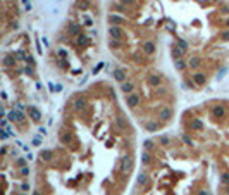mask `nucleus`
I'll use <instances>...</instances> for the list:
<instances>
[{"instance_id":"obj_1","label":"nucleus","mask_w":229,"mask_h":195,"mask_svg":"<svg viewBox=\"0 0 229 195\" xmlns=\"http://www.w3.org/2000/svg\"><path fill=\"white\" fill-rule=\"evenodd\" d=\"M133 166H134L133 157H131V155H124V157H121V161H119L117 169L121 173H129V171L133 169Z\"/></svg>"},{"instance_id":"obj_2","label":"nucleus","mask_w":229,"mask_h":195,"mask_svg":"<svg viewBox=\"0 0 229 195\" xmlns=\"http://www.w3.org/2000/svg\"><path fill=\"white\" fill-rule=\"evenodd\" d=\"M146 83L152 86V88H160L162 86V76L155 71H150L148 76H146Z\"/></svg>"},{"instance_id":"obj_3","label":"nucleus","mask_w":229,"mask_h":195,"mask_svg":"<svg viewBox=\"0 0 229 195\" xmlns=\"http://www.w3.org/2000/svg\"><path fill=\"white\" fill-rule=\"evenodd\" d=\"M24 117H26V114L22 111H19V109H12L9 114H7V119L12 123H22L24 121Z\"/></svg>"},{"instance_id":"obj_4","label":"nucleus","mask_w":229,"mask_h":195,"mask_svg":"<svg viewBox=\"0 0 229 195\" xmlns=\"http://www.w3.org/2000/svg\"><path fill=\"white\" fill-rule=\"evenodd\" d=\"M109 24L110 26H124L126 24V19L121 14H110L109 16Z\"/></svg>"},{"instance_id":"obj_5","label":"nucleus","mask_w":229,"mask_h":195,"mask_svg":"<svg viewBox=\"0 0 229 195\" xmlns=\"http://www.w3.org/2000/svg\"><path fill=\"white\" fill-rule=\"evenodd\" d=\"M126 106L129 109H136L140 106V95L136 93H131V95H126Z\"/></svg>"},{"instance_id":"obj_6","label":"nucleus","mask_w":229,"mask_h":195,"mask_svg":"<svg viewBox=\"0 0 229 195\" xmlns=\"http://www.w3.org/2000/svg\"><path fill=\"white\" fill-rule=\"evenodd\" d=\"M109 38L123 40V28L121 26H109Z\"/></svg>"},{"instance_id":"obj_7","label":"nucleus","mask_w":229,"mask_h":195,"mask_svg":"<svg viewBox=\"0 0 229 195\" xmlns=\"http://www.w3.org/2000/svg\"><path fill=\"white\" fill-rule=\"evenodd\" d=\"M212 116L217 117V119H221V117L226 116V107L221 106V104H215V106L212 107Z\"/></svg>"},{"instance_id":"obj_8","label":"nucleus","mask_w":229,"mask_h":195,"mask_svg":"<svg viewBox=\"0 0 229 195\" xmlns=\"http://www.w3.org/2000/svg\"><path fill=\"white\" fill-rule=\"evenodd\" d=\"M141 48H143V54L145 55H153L155 54V43L153 42H143L141 43Z\"/></svg>"},{"instance_id":"obj_9","label":"nucleus","mask_w":229,"mask_h":195,"mask_svg":"<svg viewBox=\"0 0 229 195\" xmlns=\"http://www.w3.org/2000/svg\"><path fill=\"white\" fill-rule=\"evenodd\" d=\"M121 92H123L124 95L134 93V83L133 81H124V83H121Z\"/></svg>"},{"instance_id":"obj_10","label":"nucleus","mask_w":229,"mask_h":195,"mask_svg":"<svg viewBox=\"0 0 229 195\" xmlns=\"http://www.w3.org/2000/svg\"><path fill=\"white\" fill-rule=\"evenodd\" d=\"M193 83L198 85V86H203V85L207 83V76L203 73H200V71H197V73L193 74Z\"/></svg>"},{"instance_id":"obj_11","label":"nucleus","mask_w":229,"mask_h":195,"mask_svg":"<svg viewBox=\"0 0 229 195\" xmlns=\"http://www.w3.org/2000/svg\"><path fill=\"white\" fill-rule=\"evenodd\" d=\"M170 117H172V109H170V107L160 109V112H159V119L160 121H169Z\"/></svg>"},{"instance_id":"obj_12","label":"nucleus","mask_w":229,"mask_h":195,"mask_svg":"<svg viewBox=\"0 0 229 195\" xmlns=\"http://www.w3.org/2000/svg\"><path fill=\"white\" fill-rule=\"evenodd\" d=\"M72 107H74L76 112H83L86 107V100L83 99V97H79V99H74V104H72Z\"/></svg>"},{"instance_id":"obj_13","label":"nucleus","mask_w":229,"mask_h":195,"mask_svg":"<svg viewBox=\"0 0 229 195\" xmlns=\"http://www.w3.org/2000/svg\"><path fill=\"white\" fill-rule=\"evenodd\" d=\"M28 114L31 116V119H33L35 123H38L40 119H42V112L38 111L36 107H33V106H29V107H28Z\"/></svg>"},{"instance_id":"obj_14","label":"nucleus","mask_w":229,"mask_h":195,"mask_svg":"<svg viewBox=\"0 0 229 195\" xmlns=\"http://www.w3.org/2000/svg\"><path fill=\"white\" fill-rule=\"evenodd\" d=\"M126 76H128V74H126V71H124V69H121V68L114 71V79H116L117 83H124V81H126Z\"/></svg>"},{"instance_id":"obj_15","label":"nucleus","mask_w":229,"mask_h":195,"mask_svg":"<svg viewBox=\"0 0 229 195\" xmlns=\"http://www.w3.org/2000/svg\"><path fill=\"white\" fill-rule=\"evenodd\" d=\"M112 7H114L117 12H121V14H131L129 7L124 5V4H121V2H114V4H112Z\"/></svg>"},{"instance_id":"obj_16","label":"nucleus","mask_w":229,"mask_h":195,"mask_svg":"<svg viewBox=\"0 0 229 195\" xmlns=\"http://www.w3.org/2000/svg\"><path fill=\"white\" fill-rule=\"evenodd\" d=\"M188 66H190L193 71H197V69H200V66H202V59H200V57H190Z\"/></svg>"},{"instance_id":"obj_17","label":"nucleus","mask_w":229,"mask_h":195,"mask_svg":"<svg viewBox=\"0 0 229 195\" xmlns=\"http://www.w3.org/2000/svg\"><path fill=\"white\" fill-rule=\"evenodd\" d=\"M170 55L174 57V61H177V59H183V55H184V52H183L181 48L177 47V45H174V47L170 48Z\"/></svg>"},{"instance_id":"obj_18","label":"nucleus","mask_w":229,"mask_h":195,"mask_svg":"<svg viewBox=\"0 0 229 195\" xmlns=\"http://www.w3.org/2000/svg\"><path fill=\"white\" fill-rule=\"evenodd\" d=\"M88 42H90V38L86 37L85 33H81V35H78V38H76V43H78L79 47H86V45H88Z\"/></svg>"},{"instance_id":"obj_19","label":"nucleus","mask_w":229,"mask_h":195,"mask_svg":"<svg viewBox=\"0 0 229 195\" xmlns=\"http://www.w3.org/2000/svg\"><path fill=\"white\" fill-rule=\"evenodd\" d=\"M53 159V154L52 150H42V154H40V161H45V162H50Z\"/></svg>"},{"instance_id":"obj_20","label":"nucleus","mask_w":229,"mask_h":195,"mask_svg":"<svg viewBox=\"0 0 229 195\" xmlns=\"http://www.w3.org/2000/svg\"><path fill=\"white\" fill-rule=\"evenodd\" d=\"M143 148H145V152H153V150H155V142H153V140H145V142H143Z\"/></svg>"},{"instance_id":"obj_21","label":"nucleus","mask_w":229,"mask_h":195,"mask_svg":"<svg viewBox=\"0 0 229 195\" xmlns=\"http://www.w3.org/2000/svg\"><path fill=\"white\" fill-rule=\"evenodd\" d=\"M109 47H110L112 50H117V48L123 47V42H121V40H114V38H109Z\"/></svg>"},{"instance_id":"obj_22","label":"nucleus","mask_w":229,"mask_h":195,"mask_svg":"<svg viewBox=\"0 0 229 195\" xmlns=\"http://www.w3.org/2000/svg\"><path fill=\"white\" fill-rule=\"evenodd\" d=\"M159 123H155V121H148L146 123V124H145V130H146V131H157V130H159Z\"/></svg>"},{"instance_id":"obj_23","label":"nucleus","mask_w":229,"mask_h":195,"mask_svg":"<svg viewBox=\"0 0 229 195\" xmlns=\"http://www.w3.org/2000/svg\"><path fill=\"white\" fill-rule=\"evenodd\" d=\"M176 45H177L179 48H181V50H183L184 54H186V52H188V48H190L188 42H186V40H183V38H179V40H177V43H176Z\"/></svg>"},{"instance_id":"obj_24","label":"nucleus","mask_w":229,"mask_h":195,"mask_svg":"<svg viewBox=\"0 0 229 195\" xmlns=\"http://www.w3.org/2000/svg\"><path fill=\"white\" fill-rule=\"evenodd\" d=\"M136 179H138L140 185H145L146 181H148V174L145 173V171H140V173H138V178H136Z\"/></svg>"},{"instance_id":"obj_25","label":"nucleus","mask_w":229,"mask_h":195,"mask_svg":"<svg viewBox=\"0 0 229 195\" xmlns=\"http://www.w3.org/2000/svg\"><path fill=\"white\" fill-rule=\"evenodd\" d=\"M116 124H117L121 130H124V128L128 126V123H126V119H124V116H117L116 117Z\"/></svg>"},{"instance_id":"obj_26","label":"nucleus","mask_w":229,"mask_h":195,"mask_svg":"<svg viewBox=\"0 0 229 195\" xmlns=\"http://www.w3.org/2000/svg\"><path fill=\"white\" fill-rule=\"evenodd\" d=\"M79 30H81V28L78 26V24H71V26L67 28V33H69V35H81Z\"/></svg>"},{"instance_id":"obj_27","label":"nucleus","mask_w":229,"mask_h":195,"mask_svg":"<svg viewBox=\"0 0 229 195\" xmlns=\"http://www.w3.org/2000/svg\"><path fill=\"white\" fill-rule=\"evenodd\" d=\"M174 66H176V69H179V71H184V69H186V62H184L183 59L174 61Z\"/></svg>"},{"instance_id":"obj_28","label":"nucleus","mask_w":229,"mask_h":195,"mask_svg":"<svg viewBox=\"0 0 229 195\" xmlns=\"http://www.w3.org/2000/svg\"><path fill=\"white\" fill-rule=\"evenodd\" d=\"M191 128H193V130H202L203 123L200 121V119H193V121H191Z\"/></svg>"},{"instance_id":"obj_29","label":"nucleus","mask_w":229,"mask_h":195,"mask_svg":"<svg viewBox=\"0 0 229 195\" xmlns=\"http://www.w3.org/2000/svg\"><path fill=\"white\" fill-rule=\"evenodd\" d=\"M78 7L83 9V11H86V9L90 7V2H88V0H78Z\"/></svg>"},{"instance_id":"obj_30","label":"nucleus","mask_w":229,"mask_h":195,"mask_svg":"<svg viewBox=\"0 0 229 195\" xmlns=\"http://www.w3.org/2000/svg\"><path fill=\"white\" fill-rule=\"evenodd\" d=\"M14 64H16V61H14L12 57H4V66H5V68H11V66H14Z\"/></svg>"},{"instance_id":"obj_31","label":"nucleus","mask_w":229,"mask_h":195,"mask_svg":"<svg viewBox=\"0 0 229 195\" xmlns=\"http://www.w3.org/2000/svg\"><path fill=\"white\" fill-rule=\"evenodd\" d=\"M141 161H143V164H150V162H152V155H150V152H145L143 155H141Z\"/></svg>"},{"instance_id":"obj_32","label":"nucleus","mask_w":229,"mask_h":195,"mask_svg":"<svg viewBox=\"0 0 229 195\" xmlns=\"http://www.w3.org/2000/svg\"><path fill=\"white\" fill-rule=\"evenodd\" d=\"M159 142H160V145H164V147H169V145H170L169 137H160V138H159Z\"/></svg>"},{"instance_id":"obj_33","label":"nucleus","mask_w":229,"mask_h":195,"mask_svg":"<svg viewBox=\"0 0 229 195\" xmlns=\"http://www.w3.org/2000/svg\"><path fill=\"white\" fill-rule=\"evenodd\" d=\"M60 140H62V143H69L71 142V135L69 133H62V135H60Z\"/></svg>"},{"instance_id":"obj_34","label":"nucleus","mask_w":229,"mask_h":195,"mask_svg":"<svg viewBox=\"0 0 229 195\" xmlns=\"http://www.w3.org/2000/svg\"><path fill=\"white\" fill-rule=\"evenodd\" d=\"M221 181L224 185H229V173H222L221 174Z\"/></svg>"},{"instance_id":"obj_35","label":"nucleus","mask_w":229,"mask_h":195,"mask_svg":"<svg viewBox=\"0 0 229 195\" xmlns=\"http://www.w3.org/2000/svg\"><path fill=\"white\" fill-rule=\"evenodd\" d=\"M221 40H222V42H229V30L221 33Z\"/></svg>"},{"instance_id":"obj_36","label":"nucleus","mask_w":229,"mask_h":195,"mask_svg":"<svg viewBox=\"0 0 229 195\" xmlns=\"http://www.w3.org/2000/svg\"><path fill=\"white\" fill-rule=\"evenodd\" d=\"M165 26H167V30H169V31H172V30L176 28V24H174V21H170V19H167V21H165Z\"/></svg>"},{"instance_id":"obj_37","label":"nucleus","mask_w":229,"mask_h":195,"mask_svg":"<svg viewBox=\"0 0 229 195\" xmlns=\"http://www.w3.org/2000/svg\"><path fill=\"white\" fill-rule=\"evenodd\" d=\"M117 2H121V4H124V5H134L136 4V0H117Z\"/></svg>"},{"instance_id":"obj_38","label":"nucleus","mask_w":229,"mask_h":195,"mask_svg":"<svg viewBox=\"0 0 229 195\" xmlns=\"http://www.w3.org/2000/svg\"><path fill=\"white\" fill-rule=\"evenodd\" d=\"M16 164L19 166V168H26V159H17Z\"/></svg>"},{"instance_id":"obj_39","label":"nucleus","mask_w":229,"mask_h":195,"mask_svg":"<svg viewBox=\"0 0 229 195\" xmlns=\"http://www.w3.org/2000/svg\"><path fill=\"white\" fill-rule=\"evenodd\" d=\"M21 190H22V192H28V190H29V183H28V181H22V183H21Z\"/></svg>"},{"instance_id":"obj_40","label":"nucleus","mask_w":229,"mask_h":195,"mask_svg":"<svg viewBox=\"0 0 229 195\" xmlns=\"http://www.w3.org/2000/svg\"><path fill=\"white\" fill-rule=\"evenodd\" d=\"M21 174L22 176H28L29 174V168H21Z\"/></svg>"},{"instance_id":"obj_41","label":"nucleus","mask_w":229,"mask_h":195,"mask_svg":"<svg viewBox=\"0 0 229 195\" xmlns=\"http://www.w3.org/2000/svg\"><path fill=\"white\" fill-rule=\"evenodd\" d=\"M224 74H226V68L221 71V73H217V79H221V78H224Z\"/></svg>"},{"instance_id":"obj_42","label":"nucleus","mask_w":229,"mask_h":195,"mask_svg":"<svg viewBox=\"0 0 229 195\" xmlns=\"http://www.w3.org/2000/svg\"><path fill=\"white\" fill-rule=\"evenodd\" d=\"M221 12H222V14H229V5H224L222 9H221Z\"/></svg>"},{"instance_id":"obj_43","label":"nucleus","mask_w":229,"mask_h":195,"mask_svg":"<svg viewBox=\"0 0 229 195\" xmlns=\"http://www.w3.org/2000/svg\"><path fill=\"white\" fill-rule=\"evenodd\" d=\"M28 74H33V66H26V69H24Z\"/></svg>"},{"instance_id":"obj_44","label":"nucleus","mask_w":229,"mask_h":195,"mask_svg":"<svg viewBox=\"0 0 229 195\" xmlns=\"http://www.w3.org/2000/svg\"><path fill=\"white\" fill-rule=\"evenodd\" d=\"M59 55H60V57H66V55H67V52H66L64 48H60V50H59Z\"/></svg>"},{"instance_id":"obj_45","label":"nucleus","mask_w":229,"mask_h":195,"mask_svg":"<svg viewBox=\"0 0 229 195\" xmlns=\"http://www.w3.org/2000/svg\"><path fill=\"white\" fill-rule=\"evenodd\" d=\"M0 154H2V155H5V154H7V147H5V145L0 148Z\"/></svg>"},{"instance_id":"obj_46","label":"nucleus","mask_w":229,"mask_h":195,"mask_svg":"<svg viewBox=\"0 0 229 195\" xmlns=\"http://www.w3.org/2000/svg\"><path fill=\"white\" fill-rule=\"evenodd\" d=\"M40 142H42L40 138H35V140H33V145H40Z\"/></svg>"},{"instance_id":"obj_47","label":"nucleus","mask_w":229,"mask_h":195,"mask_svg":"<svg viewBox=\"0 0 229 195\" xmlns=\"http://www.w3.org/2000/svg\"><path fill=\"white\" fill-rule=\"evenodd\" d=\"M198 195H208V192H205V190H200V192H198Z\"/></svg>"},{"instance_id":"obj_48","label":"nucleus","mask_w":229,"mask_h":195,"mask_svg":"<svg viewBox=\"0 0 229 195\" xmlns=\"http://www.w3.org/2000/svg\"><path fill=\"white\" fill-rule=\"evenodd\" d=\"M33 195H42V193H40V192H38V190H35V192H33Z\"/></svg>"},{"instance_id":"obj_49","label":"nucleus","mask_w":229,"mask_h":195,"mask_svg":"<svg viewBox=\"0 0 229 195\" xmlns=\"http://www.w3.org/2000/svg\"><path fill=\"white\" fill-rule=\"evenodd\" d=\"M226 26L229 28V17H227V19H226Z\"/></svg>"},{"instance_id":"obj_50","label":"nucleus","mask_w":229,"mask_h":195,"mask_svg":"<svg viewBox=\"0 0 229 195\" xmlns=\"http://www.w3.org/2000/svg\"><path fill=\"white\" fill-rule=\"evenodd\" d=\"M197 2H208V0H197Z\"/></svg>"},{"instance_id":"obj_51","label":"nucleus","mask_w":229,"mask_h":195,"mask_svg":"<svg viewBox=\"0 0 229 195\" xmlns=\"http://www.w3.org/2000/svg\"><path fill=\"white\" fill-rule=\"evenodd\" d=\"M19 195H26V193H19Z\"/></svg>"}]
</instances>
